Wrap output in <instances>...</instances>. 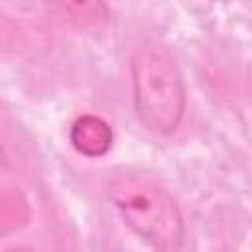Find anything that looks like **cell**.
I'll return each mask as SVG.
<instances>
[{
  "mask_svg": "<svg viewBox=\"0 0 252 252\" xmlns=\"http://www.w3.org/2000/svg\"><path fill=\"white\" fill-rule=\"evenodd\" d=\"M106 195L124 222L152 248H181L183 215L171 193L156 179L138 171H118L108 179Z\"/></svg>",
  "mask_w": 252,
  "mask_h": 252,
  "instance_id": "cell-1",
  "label": "cell"
},
{
  "mask_svg": "<svg viewBox=\"0 0 252 252\" xmlns=\"http://www.w3.org/2000/svg\"><path fill=\"white\" fill-rule=\"evenodd\" d=\"M130 73L140 124L158 136L175 132L185 114V85L173 57L158 47H140Z\"/></svg>",
  "mask_w": 252,
  "mask_h": 252,
  "instance_id": "cell-2",
  "label": "cell"
},
{
  "mask_svg": "<svg viewBox=\"0 0 252 252\" xmlns=\"http://www.w3.org/2000/svg\"><path fill=\"white\" fill-rule=\"evenodd\" d=\"M69 142L85 158H102L114 142L110 124L96 114H81L69 128Z\"/></svg>",
  "mask_w": 252,
  "mask_h": 252,
  "instance_id": "cell-3",
  "label": "cell"
},
{
  "mask_svg": "<svg viewBox=\"0 0 252 252\" xmlns=\"http://www.w3.org/2000/svg\"><path fill=\"white\" fill-rule=\"evenodd\" d=\"M45 4L67 22L81 28L98 26L108 16V6L104 0H45Z\"/></svg>",
  "mask_w": 252,
  "mask_h": 252,
  "instance_id": "cell-4",
  "label": "cell"
}]
</instances>
